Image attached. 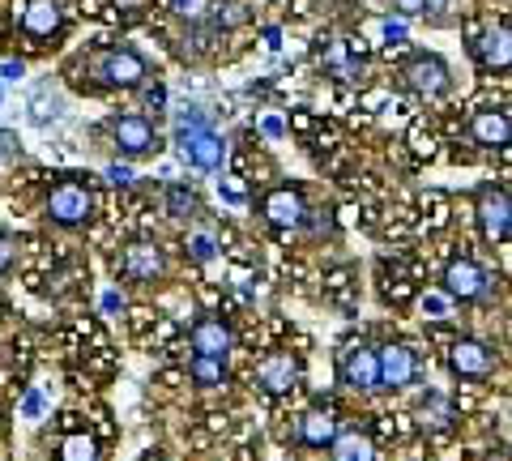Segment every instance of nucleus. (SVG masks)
Here are the masks:
<instances>
[{
    "label": "nucleus",
    "mask_w": 512,
    "mask_h": 461,
    "mask_svg": "<svg viewBox=\"0 0 512 461\" xmlns=\"http://www.w3.org/2000/svg\"><path fill=\"white\" fill-rule=\"evenodd\" d=\"M333 461H376V444L367 432H338V440L329 444Z\"/></svg>",
    "instance_id": "20"
},
{
    "label": "nucleus",
    "mask_w": 512,
    "mask_h": 461,
    "mask_svg": "<svg viewBox=\"0 0 512 461\" xmlns=\"http://www.w3.org/2000/svg\"><path fill=\"white\" fill-rule=\"evenodd\" d=\"M13 154H18V146H13V133H0V163L13 158Z\"/></svg>",
    "instance_id": "34"
},
{
    "label": "nucleus",
    "mask_w": 512,
    "mask_h": 461,
    "mask_svg": "<svg viewBox=\"0 0 512 461\" xmlns=\"http://www.w3.org/2000/svg\"><path fill=\"white\" fill-rule=\"evenodd\" d=\"M60 461H99V440L86 432H73L60 440Z\"/></svg>",
    "instance_id": "22"
},
{
    "label": "nucleus",
    "mask_w": 512,
    "mask_h": 461,
    "mask_svg": "<svg viewBox=\"0 0 512 461\" xmlns=\"http://www.w3.org/2000/svg\"><path fill=\"white\" fill-rule=\"evenodd\" d=\"M188 376L197 380L201 389H218V385H227V359L222 355H192Z\"/></svg>",
    "instance_id": "21"
},
{
    "label": "nucleus",
    "mask_w": 512,
    "mask_h": 461,
    "mask_svg": "<svg viewBox=\"0 0 512 461\" xmlns=\"http://www.w3.org/2000/svg\"><path fill=\"white\" fill-rule=\"evenodd\" d=\"M188 252H192V261H214V252H218V244H214V235H205V231H197L188 240Z\"/></svg>",
    "instance_id": "26"
},
{
    "label": "nucleus",
    "mask_w": 512,
    "mask_h": 461,
    "mask_svg": "<svg viewBox=\"0 0 512 461\" xmlns=\"http://www.w3.org/2000/svg\"><path fill=\"white\" fill-rule=\"evenodd\" d=\"M0 77H9V82H18V77H22V65H18V60H5V65H0Z\"/></svg>",
    "instance_id": "35"
},
{
    "label": "nucleus",
    "mask_w": 512,
    "mask_h": 461,
    "mask_svg": "<svg viewBox=\"0 0 512 461\" xmlns=\"http://www.w3.org/2000/svg\"><path fill=\"white\" fill-rule=\"evenodd\" d=\"M90 73L99 77V86L133 90V86H141V77H146V60H141L133 47H103V52H94Z\"/></svg>",
    "instance_id": "2"
},
{
    "label": "nucleus",
    "mask_w": 512,
    "mask_h": 461,
    "mask_svg": "<svg viewBox=\"0 0 512 461\" xmlns=\"http://www.w3.org/2000/svg\"><path fill=\"white\" fill-rule=\"evenodd\" d=\"M103 308H107V312H116V308H124V299H120V295H107V299H103Z\"/></svg>",
    "instance_id": "38"
},
{
    "label": "nucleus",
    "mask_w": 512,
    "mask_h": 461,
    "mask_svg": "<svg viewBox=\"0 0 512 461\" xmlns=\"http://www.w3.org/2000/svg\"><path fill=\"white\" fill-rule=\"evenodd\" d=\"M470 141H474V146H483V150L508 146V141H512V120H508V111H500V107L474 111V116H470Z\"/></svg>",
    "instance_id": "15"
},
{
    "label": "nucleus",
    "mask_w": 512,
    "mask_h": 461,
    "mask_svg": "<svg viewBox=\"0 0 512 461\" xmlns=\"http://www.w3.org/2000/svg\"><path fill=\"white\" fill-rule=\"evenodd\" d=\"M9 265H13V244L5 240V235H0V274H5Z\"/></svg>",
    "instance_id": "33"
},
{
    "label": "nucleus",
    "mask_w": 512,
    "mask_h": 461,
    "mask_svg": "<svg viewBox=\"0 0 512 461\" xmlns=\"http://www.w3.org/2000/svg\"><path fill=\"white\" fill-rule=\"evenodd\" d=\"M107 180L116 184V188H124V184H133V171H128V167H120V163H116V167H107Z\"/></svg>",
    "instance_id": "31"
},
{
    "label": "nucleus",
    "mask_w": 512,
    "mask_h": 461,
    "mask_svg": "<svg viewBox=\"0 0 512 461\" xmlns=\"http://www.w3.org/2000/svg\"><path fill=\"white\" fill-rule=\"evenodd\" d=\"M402 86L414 94V99L423 103H436L444 99L448 90H453V69H448V60L440 52H414L402 60Z\"/></svg>",
    "instance_id": "1"
},
{
    "label": "nucleus",
    "mask_w": 512,
    "mask_h": 461,
    "mask_svg": "<svg viewBox=\"0 0 512 461\" xmlns=\"http://www.w3.org/2000/svg\"><path fill=\"white\" fill-rule=\"evenodd\" d=\"M483 461H512V453H508V449H491Z\"/></svg>",
    "instance_id": "37"
},
{
    "label": "nucleus",
    "mask_w": 512,
    "mask_h": 461,
    "mask_svg": "<svg viewBox=\"0 0 512 461\" xmlns=\"http://www.w3.org/2000/svg\"><path fill=\"white\" fill-rule=\"evenodd\" d=\"M22 415H26V419H39V415H43V397H39V393H26V397H22Z\"/></svg>",
    "instance_id": "30"
},
{
    "label": "nucleus",
    "mask_w": 512,
    "mask_h": 461,
    "mask_svg": "<svg viewBox=\"0 0 512 461\" xmlns=\"http://www.w3.org/2000/svg\"><path fill=\"white\" fill-rule=\"evenodd\" d=\"M448 368L461 380H487L495 372V351L478 338H457L448 346Z\"/></svg>",
    "instance_id": "10"
},
{
    "label": "nucleus",
    "mask_w": 512,
    "mask_h": 461,
    "mask_svg": "<svg viewBox=\"0 0 512 461\" xmlns=\"http://www.w3.org/2000/svg\"><path fill=\"white\" fill-rule=\"evenodd\" d=\"M261 214H265L269 227L291 231V227H303V218H308V201H303L299 188L282 184V188H269V193L261 197Z\"/></svg>",
    "instance_id": "9"
},
{
    "label": "nucleus",
    "mask_w": 512,
    "mask_h": 461,
    "mask_svg": "<svg viewBox=\"0 0 512 461\" xmlns=\"http://www.w3.org/2000/svg\"><path fill=\"white\" fill-rule=\"evenodd\" d=\"M18 26H22V35H26V39H35V43L60 35V26H64L60 0H26Z\"/></svg>",
    "instance_id": "13"
},
{
    "label": "nucleus",
    "mask_w": 512,
    "mask_h": 461,
    "mask_svg": "<svg viewBox=\"0 0 512 461\" xmlns=\"http://www.w3.org/2000/svg\"><path fill=\"white\" fill-rule=\"evenodd\" d=\"M320 69H325L333 82H355V77H363V52L350 39H333V43H325V52H320Z\"/></svg>",
    "instance_id": "17"
},
{
    "label": "nucleus",
    "mask_w": 512,
    "mask_h": 461,
    "mask_svg": "<svg viewBox=\"0 0 512 461\" xmlns=\"http://www.w3.org/2000/svg\"><path fill=\"white\" fill-rule=\"evenodd\" d=\"M111 141H116L120 154H154L158 150V133L154 124L146 116H120L116 124H111Z\"/></svg>",
    "instance_id": "14"
},
{
    "label": "nucleus",
    "mask_w": 512,
    "mask_h": 461,
    "mask_svg": "<svg viewBox=\"0 0 512 461\" xmlns=\"http://www.w3.org/2000/svg\"><path fill=\"white\" fill-rule=\"evenodd\" d=\"M261 129H265V137H282V120H278V116H269Z\"/></svg>",
    "instance_id": "36"
},
{
    "label": "nucleus",
    "mask_w": 512,
    "mask_h": 461,
    "mask_svg": "<svg viewBox=\"0 0 512 461\" xmlns=\"http://www.w3.org/2000/svg\"><path fill=\"white\" fill-rule=\"evenodd\" d=\"M222 197H227V201H244V193H239L235 184H227V188H222Z\"/></svg>",
    "instance_id": "39"
},
{
    "label": "nucleus",
    "mask_w": 512,
    "mask_h": 461,
    "mask_svg": "<svg viewBox=\"0 0 512 461\" xmlns=\"http://www.w3.org/2000/svg\"><path fill=\"white\" fill-rule=\"evenodd\" d=\"M338 380L355 393L380 389V351L367 342H346L338 355Z\"/></svg>",
    "instance_id": "5"
},
{
    "label": "nucleus",
    "mask_w": 512,
    "mask_h": 461,
    "mask_svg": "<svg viewBox=\"0 0 512 461\" xmlns=\"http://www.w3.org/2000/svg\"><path fill=\"white\" fill-rule=\"evenodd\" d=\"M163 103H167V90H163V86H150V90H146V107H154V111H158Z\"/></svg>",
    "instance_id": "32"
},
{
    "label": "nucleus",
    "mask_w": 512,
    "mask_h": 461,
    "mask_svg": "<svg viewBox=\"0 0 512 461\" xmlns=\"http://www.w3.org/2000/svg\"><path fill=\"white\" fill-rule=\"evenodd\" d=\"M214 22H218V26H239V22H248V13H244V5H227V13L218 9Z\"/></svg>",
    "instance_id": "29"
},
{
    "label": "nucleus",
    "mask_w": 512,
    "mask_h": 461,
    "mask_svg": "<svg viewBox=\"0 0 512 461\" xmlns=\"http://www.w3.org/2000/svg\"><path fill=\"white\" fill-rule=\"evenodd\" d=\"M453 304H457V299L448 295V291H427V295H423V312L431 316V321H448Z\"/></svg>",
    "instance_id": "24"
},
{
    "label": "nucleus",
    "mask_w": 512,
    "mask_h": 461,
    "mask_svg": "<svg viewBox=\"0 0 512 461\" xmlns=\"http://www.w3.org/2000/svg\"><path fill=\"white\" fill-rule=\"evenodd\" d=\"M231 346H235V333L222 316H201V321L192 325V355H222L227 359Z\"/></svg>",
    "instance_id": "18"
},
{
    "label": "nucleus",
    "mask_w": 512,
    "mask_h": 461,
    "mask_svg": "<svg viewBox=\"0 0 512 461\" xmlns=\"http://www.w3.org/2000/svg\"><path fill=\"white\" fill-rule=\"evenodd\" d=\"M474 218L487 244H500L512 231V193L504 184H483L474 193Z\"/></svg>",
    "instance_id": "3"
},
{
    "label": "nucleus",
    "mask_w": 512,
    "mask_h": 461,
    "mask_svg": "<svg viewBox=\"0 0 512 461\" xmlns=\"http://www.w3.org/2000/svg\"><path fill=\"white\" fill-rule=\"evenodd\" d=\"M470 52H474V60H478V69L483 73H508L512 69V22H504V18L487 22L474 35Z\"/></svg>",
    "instance_id": "6"
},
{
    "label": "nucleus",
    "mask_w": 512,
    "mask_h": 461,
    "mask_svg": "<svg viewBox=\"0 0 512 461\" xmlns=\"http://www.w3.org/2000/svg\"><path fill=\"white\" fill-rule=\"evenodd\" d=\"M384 39H389L393 47H402L406 43V18H397V22L389 18V22H384Z\"/></svg>",
    "instance_id": "28"
},
{
    "label": "nucleus",
    "mask_w": 512,
    "mask_h": 461,
    "mask_svg": "<svg viewBox=\"0 0 512 461\" xmlns=\"http://www.w3.org/2000/svg\"><path fill=\"white\" fill-rule=\"evenodd\" d=\"M457 0H431V5H427V13H423V18L431 22V26H453V18H457Z\"/></svg>",
    "instance_id": "25"
},
{
    "label": "nucleus",
    "mask_w": 512,
    "mask_h": 461,
    "mask_svg": "<svg viewBox=\"0 0 512 461\" xmlns=\"http://www.w3.org/2000/svg\"><path fill=\"white\" fill-rule=\"evenodd\" d=\"M90 210H94V197H90V188L77 180H60L52 193H47V218L60 222V227H82Z\"/></svg>",
    "instance_id": "8"
},
{
    "label": "nucleus",
    "mask_w": 512,
    "mask_h": 461,
    "mask_svg": "<svg viewBox=\"0 0 512 461\" xmlns=\"http://www.w3.org/2000/svg\"><path fill=\"white\" fill-rule=\"evenodd\" d=\"M431 0H393V9H397V18H423Z\"/></svg>",
    "instance_id": "27"
},
{
    "label": "nucleus",
    "mask_w": 512,
    "mask_h": 461,
    "mask_svg": "<svg viewBox=\"0 0 512 461\" xmlns=\"http://www.w3.org/2000/svg\"><path fill=\"white\" fill-rule=\"evenodd\" d=\"M419 376V359L406 342H389L380 346V389H406Z\"/></svg>",
    "instance_id": "11"
},
{
    "label": "nucleus",
    "mask_w": 512,
    "mask_h": 461,
    "mask_svg": "<svg viewBox=\"0 0 512 461\" xmlns=\"http://www.w3.org/2000/svg\"><path fill=\"white\" fill-rule=\"evenodd\" d=\"M171 5H175V9H180V13H188V5H192V0H171Z\"/></svg>",
    "instance_id": "40"
},
{
    "label": "nucleus",
    "mask_w": 512,
    "mask_h": 461,
    "mask_svg": "<svg viewBox=\"0 0 512 461\" xmlns=\"http://www.w3.org/2000/svg\"><path fill=\"white\" fill-rule=\"evenodd\" d=\"M167 210L175 214V218H192L197 214V193H192V188H167Z\"/></svg>",
    "instance_id": "23"
},
{
    "label": "nucleus",
    "mask_w": 512,
    "mask_h": 461,
    "mask_svg": "<svg viewBox=\"0 0 512 461\" xmlns=\"http://www.w3.org/2000/svg\"><path fill=\"white\" fill-rule=\"evenodd\" d=\"M175 146H180V154L201 171H218L222 163H227V141L205 129L201 120H184L180 133H175Z\"/></svg>",
    "instance_id": "4"
},
{
    "label": "nucleus",
    "mask_w": 512,
    "mask_h": 461,
    "mask_svg": "<svg viewBox=\"0 0 512 461\" xmlns=\"http://www.w3.org/2000/svg\"><path fill=\"white\" fill-rule=\"evenodd\" d=\"M338 410H333L329 402H320L312 410H303L299 419V444H308V449H325V444L338 440Z\"/></svg>",
    "instance_id": "16"
},
{
    "label": "nucleus",
    "mask_w": 512,
    "mask_h": 461,
    "mask_svg": "<svg viewBox=\"0 0 512 461\" xmlns=\"http://www.w3.org/2000/svg\"><path fill=\"white\" fill-rule=\"evenodd\" d=\"M256 385H261L269 397H282L299 385V359L291 351H274L261 359V368H256Z\"/></svg>",
    "instance_id": "12"
},
{
    "label": "nucleus",
    "mask_w": 512,
    "mask_h": 461,
    "mask_svg": "<svg viewBox=\"0 0 512 461\" xmlns=\"http://www.w3.org/2000/svg\"><path fill=\"white\" fill-rule=\"evenodd\" d=\"M444 291L461 304H483L491 295V274L474 257H453L444 265Z\"/></svg>",
    "instance_id": "7"
},
{
    "label": "nucleus",
    "mask_w": 512,
    "mask_h": 461,
    "mask_svg": "<svg viewBox=\"0 0 512 461\" xmlns=\"http://www.w3.org/2000/svg\"><path fill=\"white\" fill-rule=\"evenodd\" d=\"M120 269H124V278H133V282H154V278L167 274V261H163V252H158L154 244L141 240V244H128L124 248Z\"/></svg>",
    "instance_id": "19"
}]
</instances>
